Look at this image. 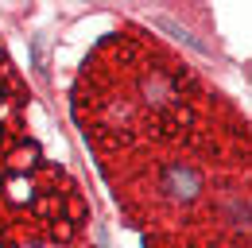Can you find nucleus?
<instances>
[{
    "mask_svg": "<svg viewBox=\"0 0 252 248\" xmlns=\"http://www.w3.org/2000/svg\"><path fill=\"white\" fill-rule=\"evenodd\" d=\"M202 171L198 167H190V163H167L163 167V175H159V190L171 198V202H198L202 198Z\"/></svg>",
    "mask_w": 252,
    "mask_h": 248,
    "instance_id": "obj_1",
    "label": "nucleus"
},
{
    "mask_svg": "<svg viewBox=\"0 0 252 248\" xmlns=\"http://www.w3.org/2000/svg\"><path fill=\"white\" fill-rule=\"evenodd\" d=\"M140 93H144V101L148 105H156V109H163V105H171L175 101V86L163 78V74H144V82H140Z\"/></svg>",
    "mask_w": 252,
    "mask_h": 248,
    "instance_id": "obj_2",
    "label": "nucleus"
},
{
    "mask_svg": "<svg viewBox=\"0 0 252 248\" xmlns=\"http://www.w3.org/2000/svg\"><path fill=\"white\" fill-rule=\"evenodd\" d=\"M8 163H12V171H16V175H28L35 163H39V144H24V148H16Z\"/></svg>",
    "mask_w": 252,
    "mask_h": 248,
    "instance_id": "obj_3",
    "label": "nucleus"
},
{
    "mask_svg": "<svg viewBox=\"0 0 252 248\" xmlns=\"http://www.w3.org/2000/svg\"><path fill=\"white\" fill-rule=\"evenodd\" d=\"M8 198H12L16 206L32 202V198H35V186H32V179H28V175H12V179H8Z\"/></svg>",
    "mask_w": 252,
    "mask_h": 248,
    "instance_id": "obj_4",
    "label": "nucleus"
},
{
    "mask_svg": "<svg viewBox=\"0 0 252 248\" xmlns=\"http://www.w3.org/2000/svg\"><path fill=\"white\" fill-rule=\"evenodd\" d=\"M70 233H74V229H70V225H66V221H55V237H59V241H66V237H70Z\"/></svg>",
    "mask_w": 252,
    "mask_h": 248,
    "instance_id": "obj_5",
    "label": "nucleus"
}]
</instances>
